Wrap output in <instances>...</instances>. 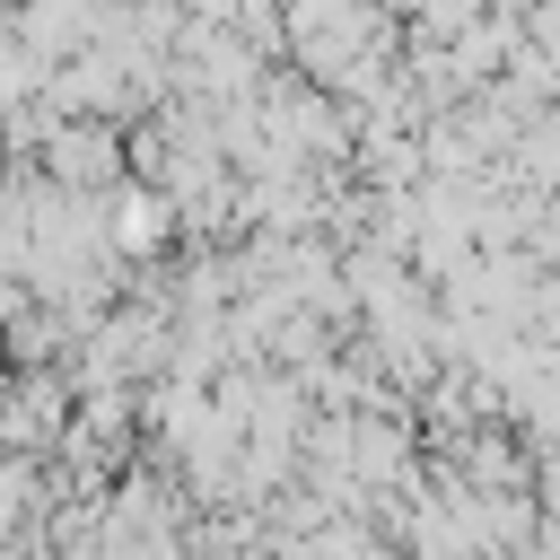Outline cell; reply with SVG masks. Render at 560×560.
I'll list each match as a JSON object with an SVG mask.
<instances>
[{
  "label": "cell",
  "mask_w": 560,
  "mask_h": 560,
  "mask_svg": "<svg viewBox=\"0 0 560 560\" xmlns=\"http://www.w3.org/2000/svg\"><path fill=\"white\" fill-rule=\"evenodd\" d=\"M44 166H52V184H61V192H96V184H114V175H122V140H114L105 122H61V131H52V149H44Z\"/></svg>",
  "instance_id": "obj_1"
},
{
  "label": "cell",
  "mask_w": 560,
  "mask_h": 560,
  "mask_svg": "<svg viewBox=\"0 0 560 560\" xmlns=\"http://www.w3.org/2000/svg\"><path fill=\"white\" fill-rule=\"evenodd\" d=\"M175 228H184V219H175V192H166V184H122V192H114L105 236H114L122 254H158Z\"/></svg>",
  "instance_id": "obj_2"
}]
</instances>
